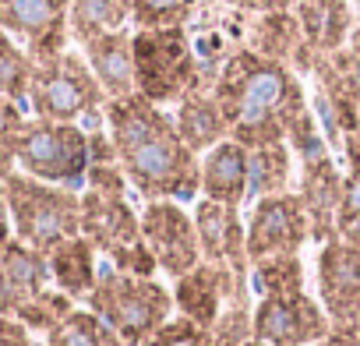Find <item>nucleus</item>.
<instances>
[{
    "label": "nucleus",
    "mask_w": 360,
    "mask_h": 346,
    "mask_svg": "<svg viewBox=\"0 0 360 346\" xmlns=\"http://www.w3.org/2000/svg\"><path fill=\"white\" fill-rule=\"evenodd\" d=\"M106 127L127 184L148 198H195L202 191L198 152L176 131V120L141 92L106 103Z\"/></svg>",
    "instance_id": "1"
},
{
    "label": "nucleus",
    "mask_w": 360,
    "mask_h": 346,
    "mask_svg": "<svg viewBox=\"0 0 360 346\" xmlns=\"http://www.w3.org/2000/svg\"><path fill=\"white\" fill-rule=\"evenodd\" d=\"M212 96L230 124V138L248 148L286 141L293 124L307 113L304 89L290 64L269 60L255 50H240L223 64Z\"/></svg>",
    "instance_id": "2"
},
{
    "label": "nucleus",
    "mask_w": 360,
    "mask_h": 346,
    "mask_svg": "<svg viewBox=\"0 0 360 346\" xmlns=\"http://www.w3.org/2000/svg\"><path fill=\"white\" fill-rule=\"evenodd\" d=\"M85 300L89 311H96L127 346H145L176 307L173 290H166L155 279L120 272L113 265L99 269V279Z\"/></svg>",
    "instance_id": "3"
},
{
    "label": "nucleus",
    "mask_w": 360,
    "mask_h": 346,
    "mask_svg": "<svg viewBox=\"0 0 360 346\" xmlns=\"http://www.w3.org/2000/svg\"><path fill=\"white\" fill-rule=\"evenodd\" d=\"M4 191L15 237L29 248L50 255L53 248L82 233V195H75V188L46 184L15 169L4 181Z\"/></svg>",
    "instance_id": "4"
},
{
    "label": "nucleus",
    "mask_w": 360,
    "mask_h": 346,
    "mask_svg": "<svg viewBox=\"0 0 360 346\" xmlns=\"http://www.w3.org/2000/svg\"><path fill=\"white\" fill-rule=\"evenodd\" d=\"M29 103L36 117L57 120V124H78L89 120V131H99V120L106 117V92L96 82L89 60L75 50H64L50 60H36Z\"/></svg>",
    "instance_id": "5"
},
{
    "label": "nucleus",
    "mask_w": 360,
    "mask_h": 346,
    "mask_svg": "<svg viewBox=\"0 0 360 346\" xmlns=\"http://www.w3.org/2000/svg\"><path fill=\"white\" fill-rule=\"evenodd\" d=\"M82 237L110 258L113 269L152 279L159 262L141 237V216L131 209L127 191L85 188L82 195Z\"/></svg>",
    "instance_id": "6"
},
{
    "label": "nucleus",
    "mask_w": 360,
    "mask_h": 346,
    "mask_svg": "<svg viewBox=\"0 0 360 346\" xmlns=\"http://www.w3.org/2000/svg\"><path fill=\"white\" fill-rule=\"evenodd\" d=\"M134 82L152 103H180L198 89V57L184 25L134 32Z\"/></svg>",
    "instance_id": "7"
},
{
    "label": "nucleus",
    "mask_w": 360,
    "mask_h": 346,
    "mask_svg": "<svg viewBox=\"0 0 360 346\" xmlns=\"http://www.w3.org/2000/svg\"><path fill=\"white\" fill-rule=\"evenodd\" d=\"M92 148L89 131L78 124H57V120H25L18 138V169L36 181L78 188L89 177Z\"/></svg>",
    "instance_id": "8"
},
{
    "label": "nucleus",
    "mask_w": 360,
    "mask_h": 346,
    "mask_svg": "<svg viewBox=\"0 0 360 346\" xmlns=\"http://www.w3.org/2000/svg\"><path fill=\"white\" fill-rule=\"evenodd\" d=\"M251 325H255V339L269 346H318L328 335L332 318L321 307V300L300 290L286 297H258Z\"/></svg>",
    "instance_id": "9"
},
{
    "label": "nucleus",
    "mask_w": 360,
    "mask_h": 346,
    "mask_svg": "<svg viewBox=\"0 0 360 346\" xmlns=\"http://www.w3.org/2000/svg\"><path fill=\"white\" fill-rule=\"evenodd\" d=\"M141 237H145L148 251L155 255L159 269L173 279L188 276L195 265L205 262L195 216L188 209H180L176 202H169V198L148 202L141 209Z\"/></svg>",
    "instance_id": "10"
},
{
    "label": "nucleus",
    "mask_w": 360,
    "mask_h": 346,
    "mask_svg": "<svg viewBox=\"0 0 360 346\" xmlns=\"http://www.w3.org/2000/svg\"><path fill=\"white\" fill-rule=\"evenodd\" d=\"M311 241V219L304 212L300 195L283 191L255 202L251 223H248V258H276V255H297Z\"/></svg>",
    "instance_id": "11"
},
{
    "label": "nucleus",
    "mask_w": 360,
    "mask_h": 346,
    "mask_svg": "<svg viewBox=\"0 0 360 346\" xmlns=\"http://www.w3.org/2000/svg\"><path fill=\"white\" fill-rule=\"evenodd\" d=\"M71 0H0V29L25 43L32 60H50L68 50Z\"/></svg>",
    "instance_id": "12"
},
{
    "label": "nucleus",
    "mask_w": 360,
    "mask_h": 346,
    "mask_svg": "<svg viewBox=\"0 0 360 346\" xmlns=\"http://www.w3.org/2000/svg\"><path fill=\"white\" fill-rule=\"evenodd\" d=\"M248 290H251L248 276H237L230 265H219V262H202L188 276L176 279L173 300L184 318L198 321L202 328H216L226 304L248 300Z\"/></svg>",
    "instance_id": "13"
},
{
    "label": "nucleus",
    "mask_w": 360,
    "mask_h": 346,
    "mask_svg": "<svg viewBox=\"0 0 360 346\" xmlns=\"http://www.w3.org/2000/svg\"><path fill=\"white\" fill-rule=\"evenodd\" d=\"M318 297L332 321H360V248L339 237L321 244Z\"/></svg>",
    "instance_id": "14"
},
{
    "label": "nucleus",
    "mask_w": 360,
    "mask_h": 346,
    "mask_svg": "<svg viewBox=\"0 0 360 346\" xmlns=\"http://www.w3.org/2000/svg\"><path fill=\"white\" fill-rule=\"evenodd\" d=\"M195 226L202 241V258L230 265L237 276L251 279V258H248V226L237 212V205H223L212 198H202L195 205Z\"/></svg>",
    "instance_id": "15"
},
{
    "label": "nucleus",
    "mask_w": 360,
    "mask_h": 346,
    "mask_svg": "<svg viewBox=\"0 0 360 346\" xmlns=\"http://www.w3.org/2000/svg\"><path fill=\"white\" fill-rule=\"evenodd\" d=\"M50 258L15 237L0 255V314L18 318L32 297L50 290Z\"/></svg>",
    "instance_id": "16"
},
{
    "label": "nucleus",
    "mask_w": 360,
    "mask_h": 346,
    "mask_svg": "<svg viewBox=\"0 0 360 346\" xmlns=\"http://www.w3.org/2000/svg\"><path fill=\"white\" fill-rule=\"evenodd\" d=\"M300 202L311 219V241H332L335 219L342 205V177L328 155L304 159V181H300Z\"/></svg>",
    "instance_id": "17"
},
{
    "label": "nucleus",
    "mask_w": 360,
    "mask_h": 346,
    "mask_svg": "<svg viewBox=\"0 0 360 346\" xmlns=\"http://www.w3.org/2000/svg\"><path fill=\"white\" fill-rule=\"evenodd\" d=\"M248 181H251V148L226 138L202 159V198L223 202V205H244L248 202Z\"/></svg>",
    "instance_id": "18"
},
{
    "label": "nucleus",
    "mask_w": 360,
    "mask_h": 346,
    "mask_svg": "<svg viewBox=\"0 0 360 346\" xmlns=\"http://www.w3.org/2000/svg\"><path fill=\"white\" fill-rule=\"evenodd\" d=\"M85 60H89L96 82L103 85L106 103L138 92V82H134V36H127L124 29L96 36L92 43H85Z\"/></svg>",
    "instance_id": "19"
},
{
    "label": "nucleus",
    "mask_w": 360,
    "mask_h": 346,
    "mask_svg": "<svg viewBox=\"0 0 360 346\" xmlns=\"http://www.w3.org/2000/svg\"><path fill=\"white\" fill-rule=\"evenodd\" d=\"M176 131L184 134V141L195 148V152H209L216 148L219 141L230 138V124L216 103L212 92H191L180 99V110H176Z\"/></svg>",
    "instance_id": "20"
},
{
    "label": "nucleus",
    "mask_w": 360,
    "mask_h": 346,
    "mask_svg": "<svg viewBox=\"0 0 360 346\" xmlns=\"http://www.w3.org/2000/svg\"><path fill=\"white\" fill-rule=\"evenodd\" d=\"M251 50L269 60H279V64H290L293 57H304V64H314V53L300 29V18H293L290 11L262 15L251 29Z\"/></svg>",
    "instance_id": "21"
},
{
    "label": "nucleus",
    "mask_w": 360,
    "mask_h": 346,
    "mask_svg": "<svg viewBox=\"0 0 360 346\" xmlns=\"http://www.w3.org/2000/svg\"><path fill=\"white\" fill-rule=\"evenodd\" d=\"M349 8L346 0H304L300 4V29L318 57H332L342 50L346 32H349Z\"/></svg>",
    "instance_id": "22"
},
{
    "label": "nucleus",
    "mask_w": 360,
    "mask_h": 346,
    "mask_svg": "<svg viewBox=\"0 0 360 346\" xmlns=\"http://www.w3.org/2000/svg\"><path fill=\"white\" fill-rule=\"evenodd\" d=\"M50 276L57 283V290H64L68 297H89L96 279H99V269H96V248L89 237H71L64 241L60 248H53L50 255Z\"/></svg>",
    "instance_id": "23"
},
{
    "label": "nucleus",
    "mask_w": 360,
    "mask_h": 346,
    "mask_svg": "<svg viewBox=\"0 0 360 346\" xmlns=\"http://www.w3.org/2000/svg\"><path fill=\"white\" fill-rule=\"evenodd\" d=\"M131 4L134 0H71L68 29L75 43H92L96 36L117 32L131 22Z\"/></svg>",
    "instance_id": "24"
},
{
    "label": "nucleus",
    "mask_w": 360,
    "mask_h": 346,
    "mask_svg": "<svg viewBox=\"0 0 360 346\" xmlns=\"http://www.w3.org/2000/svg\"><path fill=\"white\" fill-rule=\"evenodd\" d=\"M46 346H127L96 311L75 307L57 328L46 332Z\"/></svg>",
    "instance_id": "25"
},
{
    "label": "nucleus",
    "mask_w": 360,
    "mask_h": 346,
    "mask_svg": "<svg viewBox=\"0 0 360 346\" xmlns=\"http://www.w3.org/2000/svg\"><path fill=\"white\" fill-rule=\"evenodd\" d=\"M286 181H290V148H286V141L251 148V181H248V198L283 195V191H286Z\"/></svg>",
    "instance_id": "26"
},
{
    "label": "nucleus",
    "mask_w": 360,
    "mask_h": 346,
    "mask_svg": "<svg viewBox=\"0 0 360 346\" xmlns=\"http://www.w3.org/2000/svg\"><path fill=\"white\" fill-rule=\"evenodd\" d=\"M346 155H349V173L342 177V205L335 219V237L360 248V131L346 134Z\"/></svg>",
    "instance_id": "27"
},
{
    "label": "nucleus",
    "mask_w": 360,
    "mask_h": 346,
    "mask_svg": "<svg viewBox=\"0 0 360 346\" xmlns=\"http://www.w3.org/2000/svg\"><path fill=\"white\" fill-rule=\"evenodd\" d=\"M251 286L258 297H286L304 290V265L297 255H276L251 262Z\"/></svg>",
    "instance_id": "28"
},
{
    "label": "nucleus",
    "mask_w": 360,
    "mask_h": 346,
    "mask_svg": "<svg viewBox=\"0 0 360 346\" xmlns=\"http://www.w3.org/2000/svg\"><path fill=\"white\" fill-rule=\"evenodd\" d=\"M32 71H36V60L29 57V50L18 46V39L11 32L0 29V96L25 103L29 85H32Z\"/></svg>",
    "instance_id": "29"
},
{
    "label": "nucleus",
    "mask_w": 360,
    "mask_h": 346,
    "mask_svg": "<svg viewBox=\"0 0 360 346\" xmlns=\"http://www.w3.org/2000/svg\"><path fill=\"white\" fill-rule=\"evenodd\" d=\"M75 311V297H68L64 290H43L39 297H32L22 311H18V321L36 328V332H50L57 328L68 314Z\"/></svg>",
    "instance_id": "30"
},
{
    "label": "nucleus",
    "mask_w": 360,
    "mask_h": 346,
    "mask_svg": "<svg viewBox=\"0 0 360 346\" xmlns=\"http://www.w3.org/2000/svg\"><path fill=\"white\" fill-rule=\"evenodd\" d=\"M195 0H134L131 22L138 29H176L191 18Z\"/></svg>",
    "instance_id": "31"
},
{
    "label": "nucleus",
    "mask_w": 360,
    "mask_h": 346,
    "mask_svg": "<svg viewBox=\"0 0 360 346\" xmlns=\"http://www.w3.org/2000/svg\"><path fill=\"white\" fill-rule=\"evenodd\" d=\"M25 127L22 103L0 96V181H8L18 166V138Z\"/></svg>",
    "instance_id": "32"
},
{
    "label": "nucleus",
    "mask_w": 360,
    "mask_h": 346,
    "mask_svg": "<svg viewBox=\"0 0 360 346\" xmlns=\"http://www.w3.org/2000/svg\"><path fill=\"white\" fill-rule=\"evenodd\" d=\"M145 346H219V342H216L212 328H202L198 321L180 314V318H169Z\"/></svg>",
    "instance_id": "33"
},
{
    "label": "nucleus",
    "mask_w": 360,
    "mask_h": 346,
    "mask_svg": "<svg viewBox=\"0 0 360 346\" xmlns=\"http://www.w3.org/2000/svg\"><path fill=\"white\" fill-rule=\"evenodd\" d=\"M251 307L248 300H237V304H226V311L219 314L212 335L219 346H244L248 339H255V325H251Z\"/></svg>",
    "instance_id": "34"
},
{
    "label": "nucleus",
    "mask_w": 360,
    "mask_h": 346,
    "mask_svg": "<svg viewBox=\"0 0 360 346\" xmlns=\"http://www.w3.org/2000/svg\"><path fill=\"white\" fill-rule=\"evenodd\" d=\"M29 332L32 328L22 325L18 318H4V314H0V346H39V342H32Z\"/></svg>",
    "instance_id": "35"
},
{
    "label": "nucleus",
    "mask_w": 360,
    "mask_h": 346,
    "mask_svg": "<svg viewBox=\"0 0 360 346\" xmlns=\"http://www.w3.org/2000/svg\"><path fill=\"white\" fill-rule=\"evenodd\" d=\"M318 346H360V321H332L328 335Z\"/></svg>",
    "instance_id": "36"
},
{
    "label": "nucleus",
    "mask_w": 360,
    "mask_h": 346,
    "mask_svg": "<svg viewBox=\"0 0 360 346\" xmlns=\"http://www.w3.org/2000/svg\"><path fill=\"white\" fill-rule=\"evenodd\" d=\"M226 4L240 11H255V15H272V11H290L293 0H226Z\"/></svg>",
    "instance_id": "37"
},
{
    "label": "nucleus",
    "mask_w": 360,
    "mask_h": 346,
    "mask_svg": "<svg viewBox=\"0 0 360 346\" xmlns=\"http://www.w3.org/2000/svg\"><path fill=\"white\" fill-rule=\"evenodd\" d=\"M11 209H8V191H4V181H0V255H4V248L15 241L11 237Z\"/></svg>",
    "instance_id": "38"
},
{
    "label": "nucleus",
    "mask_w": 360,
    "mask_h": 346,
    "mask_svg": "<svg viewBox=\"0 0 360 346\" xmlns=\"http://www.w3.org/2000/svg\"><path fill=\"white\" fill-rule=\"evenodd\" d=\"M244 346H269V342H262V339H248Z\"/></svg>",
    "instance_id": "39"
},
{
    "label": "nucleus",
    "mask_w": 360,
    "mask_h": 346,
    "mask_svg": "<svg viewBox=\"0 0 360 346\" xmlns=\"http://www.w3.org/2000/svg\"><path fill=\"white\" fill-rule=\"evenodd\" d=\"M353 4H356V8H360V0H353Z\"/></svg>",
    "instance_id": "40"
}]
</instances>
